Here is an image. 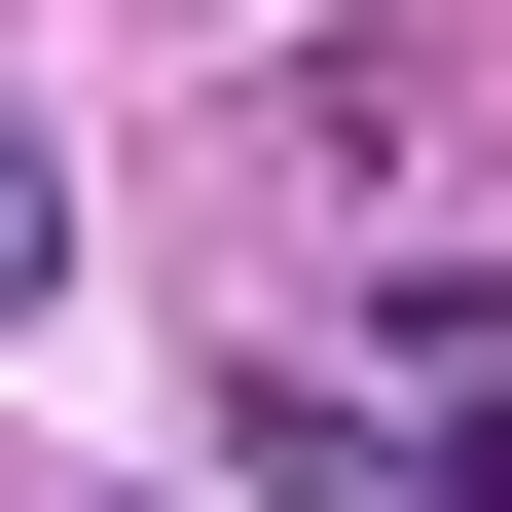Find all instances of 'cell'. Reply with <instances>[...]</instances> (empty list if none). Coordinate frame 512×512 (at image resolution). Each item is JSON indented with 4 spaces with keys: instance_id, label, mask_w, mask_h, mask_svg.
Returning a JSON list of instances; mask_svg holds the SVG:
<instances>
[{
    "instance_id": "cell-1",
    "label": "cell",
    "mask_w": 512,
    "mask_h": 512,
    "mask_svg": "<svg viewBox=\"0 0 512 512\" xmlns=\"http://www.w3.org/2000/svg\"><path fill=\"white\" fill-rule=\"evenodd\" d=\"M220 512H512V403H403V366H256Z\"/></svg>"
},
{
    "instance_id": "cell-2",
    "label": "cell",
    "mask_w": 512,
    "mask_h": 512,
    "mask_svg": "<svg viewBox=\"0 0 512 512\" xmlns=\"http://www.w3.org/2000/svg\"><path fill=\"white\" fill-rule=\"evenodd\" d=\"M37 293H74V147L0 110V330H37Z\"/></svg>"
}]
</instances>
